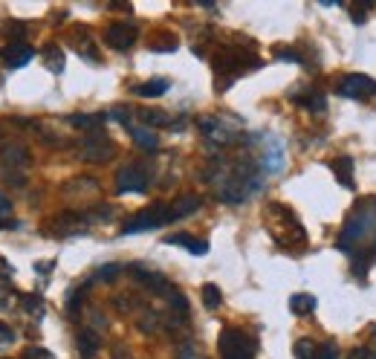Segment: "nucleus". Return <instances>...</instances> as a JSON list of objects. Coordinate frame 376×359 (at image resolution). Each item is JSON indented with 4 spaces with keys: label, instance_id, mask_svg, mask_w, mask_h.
I'll return each instance as SVG.
<instances>
[{
    "label": "nucleus",
    "instance_id": "obj_21",
    "mask_svg": "<svg viewBox=\"0 0 376 359\" xmlns=\"http://www.w3.org/2000/svg\"><path fill=\"white\" fill-rule=\"evenodd\" d=\"M168 87H171V85H168L165 78H154V81H145V85H136L134 93L142 96V99H156V96L168 93Z\"/></svg>",
    "mask_w": 376,
    "mask_h": 359
},
{
    "label": "nucleus",
    "instance_id": "obj_16",
    "mask_svg": "<svg viewBox=\"0 0 376 359\" xmlns=\"http://www.w3.org/2000/svg\"><path fill=\"white\" fill-rule=\"evenodd\" d=\"M110 116L107 113H73L70 116V125L78 128V130H99Z\"/></svg>",
    "mask_w": 376,
    "mask_h": 359
},
{
    "label": "nucleus",
    "instance_id": "obj_32",
    "mask_svg": "<svg viewBox=\"0 0 376 359\" xmlns=\"http://www.w3.org/2000/svg\"><path fill=\"white\" fill-rule=\"evenodd\" d=\"M24 359H55L50 351H46V348H26V353H24Z\"/></svg>",
    "mask_w": 376,
    "mask_h": 359
},
{
    "label": "nucleus",
    "instance_id": "obj_3",
    "mask_svg": "<svg viewBox=\"0 0 376 359\" xmlns=\"http://www.w3.org/2000/svg\"><path fill=\"white\" fill-rule=\"evenodd\" d=\"M26 168H29V151L21 142H9L0 151V180L15 189L26 183Z\"/></svg>",
    "mask_w": 376,
    "mask_h": 359
},
{
    "label": "nucleus",
    "instance_id": "obj_17",
    "mask_svg": "<svg viewBox=\"0 0 376 359\" xmlns=\"http://www.w3.org/2000/svg\"><path fill=\"white\" fill-rule=\"evenodd\" d=\"M264 168H267L269 174H278V171L284 168V148H281V142H278V139H269V142H267Z\"/></svg>",
    "mask_w": 376,
    "mask_h": 359
},
{
    "label": "nucleus",
    "instance_id": "obj_24",
    "mask_svg": "<svg viewBox=\"0 0 376 359\" xmlns=\"http://www.w3.org/2000/svg\"><path fill=\"white\" fill-rule=\"evenodd\" d=\"M142 116V122L145 125H156V128H183V125H174L165 113H159V110H145V113H139Z\"/></svg>",
    "mask_w": 376,
    "mask_h": 359
},
{
    "label": "nucleus",
    "instance_id": "obj_10",
    "mask_svg": "<svg viewBox=\"0 0 376 359\" xmlns=\"http://www.w3.org/2000/svg\"><path fill=\"white\" fill-rule=\"evenodd\" d=\"M113 154H116V148L107 137H87L78 148V157L84 162H107Z\"/></svg>",
    "mask_w": 376,
    "mask_h": 359
},
{
    "label": "nucleus",
    "instance_id": "obj_30",
    "mask_svg": "<svg viewBox=\"0 0 376 359\" xmlns=\"http://www.w3.org/2000/svg\"><path fill=\"white\" fill-rule=\"evenodd\" d=\"M119 272H122V267H119V264H107V267H102L99 272H96V279H102V281H113Z\"/></svg>",
    "mask_w": 376,
    "mask_h": 359
},
{
    "label": "nucleus",
    "instance_id": "obj_14",
    "mask_svg": "<svg viewBox=\"0 0 376 359\" xmlns=\"http://www.w3.org/2000/svg\"><path fill=\"white\" fill-rule=\"evenodd\" d=\"M127 134H130V139H134L142 151H156L159 148V139H156V134H154L148 125H134V122H130L127 125Z\"/></svg>",
    "mask_w": 376,
    "mask_h": 359
},
{
    "label": "nucleus",
    "instance_id": "obj_6",
    "mask_svg": "<svg viewBox=\"0 0 376 359\" xmlns=\"http://www.w3.org/2000/svg\"><path fill=\"white\" fill-rule=\"evenodd\" d=\"M165 223H171V218H168V206L156 203V206H151V209H145L142 215L130 218V220L125 223L122 232H125V235H139V232L156 229V226H165Z\"/></svg>",
    "mask_w": 376,
    "mask_h": 359
},
{
    "label": "nucleus",
    "instance_id": "obj_5",
    "mask_svg": "<svg viewBox=\"0 0 376 359\" xmlns=\"http://www.w3.org/2000/svg\"><path fill=\"white\" fill-rule=\"evenodd\" d=\"M200 130L206 134V139L217 142V145H229L238 139L240 122L232 116H206V119H200Z\"/></svg>",
    "mask_w": 376,
    "mask_h": 359
},
{
    "label": "nucleus",
    "instance_id": "obj_19",
    "mask_svg": "<svg viewBox=\"0 0 376 359\" xmlns=\"http://www.w3.org/2000/svg\"><path fill=\"white\" fill-rule=\"evenodd\" d=\"M165 243H174V247H186L191 255H206V252H208V240L188 238V235H168Z\"/></svg>",
    "mask_w": 376,
    "mask_h": 359
},
{
    "label": "nucleus",
    "instance_id": "obj_29",
    "mask_svg": "<svg viewBox=\"0 0 376 359\" xmlns=\"http://www.w3.org/2000/svg\"><path fill=\"white\" fill-rule=\"evenodd\" d=\"M24 310H26V313L41 316V313H44V304H41L38 296H24Z\"/></svg>",
    "mask_w": 376,
    "mask_h": 359
},
{
    "label": "nucleus",
    "instance_id": "obj_39",
    "mask_svg": "<svg viewBox=\"0 0 376 359\" xmlns=\"http://www.w3.org/2000/svg\"><path fill=\"white\" fill-rule=\"evenodd\" d=\"M9 290H0V307H9Z\"/></svg>",
    "mask_w": 376,
    "mask_h": 359
},
{
    "label": "nucleus",
    "instance_id": "obj_7",
    "mask_svg": "<svg viewBox=\"0 0 376 359\" xmlns=\"http://www.w3.org/2000/svg\"><path fill=\"white\" fill-rule=\"evenodd\" d=\"M148 186H151V177L139 162L119 168V174H116V191L119 194H145Z\"/></svg>",
    "mask_w": 376,
    "mask_h": 359
},
{
    "label": "nucleus",
    "instance_id": "obj_12",
    "mask_svg": "<svg viewBox=\"0 0 376 359\" xmlns=\"http://www.w3.org/2000/svg\"><path fill=\"white\" fill-rule=\"evenodd\" d=\"M32 55H35V50L26 44V41H9L6 50H3V58L9 67H24V64L32 61Z\"/></svg>",
    "mask_w": 376,
    "mask_h": 359
},
{
    "label": "nucleus",
    "instance_id": "obj_36",
    "mask_svg": "<svg viewBox=\"0 0 376 359\" xmlns=\"http://www.w3.org/2000/svg\"><path fill=\"white\" fill-rule=\"evenodd\" d=\"M348 359H373V353H370L368 348H353Z\"/></svg>",
    "mask_w": 376,
    "mask_h": 359
},
{
    "label": "nucleus",
    "instance_id": "obj_4",
    "mask_svg": "<svg viewBox=\"0 0 376 359\" xmlns=\"http://www.w3.org/2000/svg\"><path fill=\"white\" fill-rule=\"evenodd\" d=\"M217 348H220V359H252L255 356V342L235 328H226L220 333Z\"/></svg>",
    "mask_w": 376,
    "mask_h": 359
},
{
    "label": "nucleus",
    "instance_id": "obj_9",
    "mask_svg": "<svg viewBox=\"0 0 376 359\" xmlns=\"http://www.w3.org/2000/svg\"><path fill=\"white\" fill-rule=\"evenodd\" d=\"M247 67H258V58H255V55L238 53V50H223V53L215 58V70H217V76L232 73V78H235V76H240Z\"/></svg>",
    "mask_w": 376,
    "mask_h": 359
},
{
    "label": "nucleus",
    "instance_id": "obj_15",
    "mask_svg": "<svg viewBox=\"0 0 376 359\" xmlns=\"http://www.w3.org/2000/svg\"><path fill=\"white\" fill-rule=\"evenodd\" d=\"M134 272L139 275V284H145L151 292H156V296H171V292H174L171 281L162 279V275H156V272H145V270H139V267H134Z\"/></svg>",
    "mask_w": 376,
    "mask_h": 359
},
{
    "label": "nucleus",
    "instance_id": "obj_35",
    "mask_svg": "<svg viewBox=\"0 0 376 359\" xmlns=\"http://www.w3.org/2000/svg\"><path fill=\"white\" fill-rule=\"evenodd\" d=\"M9 215H12V203L3 198V194H0V223H3V220H12Z\"/></svg>",
    "mask_w": 376,
    "mask_h": 359
},
{
    "label": "nucleus",
    "instance_id": "obj_18",
    "mask_svg": "<svg viewBox=\"0 0 376 359\" xmlns=\"http://www.w3.org/2000/svg\"><path fill=\"white\" fill-rule=\"evenodd\" d=\"M99 348H102V336L96 333V331L84 328V331L78 333V351H81V356H84V359H93Z\"/></svg>",
    "mask_w": 376,
    "mask_h": 359
},
{
    "label": "nucleus",
    "instance_id": "obj_20",
    "mask_svg": "<svg viewBox=\"0 0 376 359\" xmlns=\"http://www.w3.org/2000/svg\"><path fill=\"white\" fill-rule=\"evenodd\" d=\"M333 174L345 189H353V159L350 157H336L333 159Z\"/></svg>",
    "mask_w": 376,
    "mask_h": 359
},
{
    "label": "nucleus",
    "instance_id": "obj_37",
    "mask_svg": "<svg viewBox=\"0 0 376 359\" xmlns=\"http://www.w3.org/2000/svg\"><path fill=\"white\" fill-rule=\"evenodd\" d=\"M12 275H15V270L6 264V261H0V281H9Z\"/></svg>",
    "mask_w": 376,
    "mask_h": 359
},
{
    "label": "nucleus",
    "instance_id": "obj_31",
    "mask_svg": "<svg viewBox=\"0 0 376 359\" xmlns=\"http://www.w3.org/2000/svg\"><path fill=\"white\" fill-rule=\"evenodd\" d=\"M12 342H15V331L9 328V324H0V351L9 348Z\"/></svg>",
    "mask_w": 376,
    "mask_h": 359
},
{
    "label": "nucleus",
    "instance_id": "obj_13",
    "mask_svg": "<svg viewBox=\"0 0 376 359\" xmlns=\"http://www.w3.org/2000/svg\"><path fill=\"white\" fill-rule=\"evenodd\" d=\"M203 206V200L197 198V194H183V198H177L171 206H168V218L171 220H183L188 215H194Z\"/></svg>",
    "mask_w": 376,
    "mask_h": 359
},
{
    "label": "nucleus",
    "instance_id": "obj_22",
    "mask_svg": "<svg viewBox=\"0 0 376 359\" xmlns=\"http://www.w3.org/2000/svg\"><path fill=\"white\" fill-rule=\"evenodd\" d=\"M289 310L296 316H307L316 310V296H310V292H296V296L289 299Z\"/></svg>",
    "mask_w": 376,
    "mask_h": 359
},
{
    "label": "nucleus",
    "instance_id": "obj_25",
    "mask_svg": "<svg viewBox=\"0 0 376 359\" xmlns=\"http://www.w3.org/2000/svg\"><path fill=\"white\" fill-rule=\"evenodd\" d=\"M203 304L208 310H217L223 304V292L217 290V284H203Z\"/></svg>",
    "mask_w": 376,
    "mask_h": 359
},
{
    "label": "nucleus",
    "instance_id": "obj_34",
    "mask_svg": "<svg viewBox=\"0 0 376 359\" xmlns=\"http://www.w3.org/2000/svg\"><path fill=\"white\" fill-rule=\"evenodd\" d=\"M319 359H339V348L333 345V342H327V345L319 348Z\"/></svg>",
    "mask_w": 376,
    "mask_h": 359
},
{
    "label": "nucleus",
    "instance_id": "obj_28",
    "mask_svg": "<svg viewBox=\"0 0 376 359\" xmlns=\"http://www.w3.org/2000/svg\"><path fill=\"white\" fill-rule=\"evenodd\" d=\"M3 32L9 38H15V41H24V35H26V26H21L18 21H9L6 26H3Z\"/></svg>",
    "mask_w": 376,
    "mask_h": 359
},
{
    "label": "nucleus",
    "instance_id": "obj_11",
    "mask_svg": "<svg viewBox=\"0 0 376 359\" xmlns=\"http://www.w3.org/2000/svg\"><path fill=\"white\" fill-rule=\"evenodd\" d=\"M105 41H107V46H113V50L125 53L136 41V26L134 24H125V21L122 24H110L107 32H105Z\"/></svg>",
    "mask_w": 376,
    "mask_h": 359
},
{
    "label": "nucleus",
    "instance_id": "obj_2",
    "mask_svg": "<svg viewBox=\"0 0 376 359\" xmlns=\"http://www.w3.org/2000/svg\"><path fill=\"white\" fill-rule=\"evenodd\" d=\"M258 183H260V177H258L252 162H238V166L223 171V177L217 180L215 189H217V198L223 203H243L260 189Z\"/></svg>",
    "mask_w": 376,
    "mask_h": 359
},
{
    "label": "nucleus",
    "instance_id": "obj_38",
    "mask_svg": "<svg viewBox=\"0 0 376 359\" xmlns=\"http://www.w3.org/2000/svg\"><path fill=\"white\" fill-rule=\"evenodd\" d=\"M110 359H130V353H127L125 348H113V353H110Z\"/></svg>",
    "mask_w": 376,
    "mask_h": 359
},
{
    "label": "nucleus",
    "instance_id": "obj_8",
    "mask_svg": "<svg viewBox=\"0 0 376 359\" xmlns=\"http://www.w3.org/2000/svg\"><path fill=\"white\" fill-rule=\"evenodd\" d=\"M336 90H339V96H345V99H373L376 96V81L368 78V76L353 73V76L341 78L336 85Z\"/></svg>",
    "mask_w": 376,
    "mask_h": 359
},
{
    "label": "nucleus",
    "instance_id": "obj_26",
    "mask_svg": "<svg viewBox=\"0 0 376 359\" xmlns=\"http://www.w3.org/2000/svg\"><path fill=\"white\" fill-rule=\"evenodd\" d=\"M292 351H296V359H319V348L313 339H298Z\"/></svg>",
    "mask_w": 376,
    "mask_h": 359
},
{
    "label": "nucleus",
    "instance_id": "obj_1",
    "mask_svg": "<svg viewBox=\"0 0 376 359\" xmlns=\"http://www.w3.org/2000/svg\"><path fill=\"white\" fill-rule=\"evenodd\" d=\"M336 247L341 252H359L362 247H373L376 249V209H370V200L362 206L359 203L356 211L348 218L345 229H341Z\"/></svg>",
    "mask_w": 376,
    "mask_h": 359
},
{
    "label": "nucleus",
    "instance_id": "obj_33",
    "mask_svg": "<svg viewBox=\"0 0 376 359\" xmlns=\"http://www.w3.org/2000/svg\"><path fill=\"white\" fill-rule=\"evenodd\" d=\"M177 359H203V356H200V351L194 348V345H179Z\"/></svg>",
    "mask_w": 376,
    "mask_h": 359
},
{
    "label": "nucleus",
    "instance_id": "obj_27",
    "mask_svg": "<svg viewBox=\"0 0 376 359\" xmlns=\"http://www.w3.org/2000/svg\"><path fill=\"white\" fill-rule=\"evenodd\" d=\"M151 50H156V53H174L177 50V38L171 35V32H165V35H159V38L151 41Z\"/></svg>",
    "mask_w": 376,
    "mask_h": 359
},
{
    "label": "nucleus",
    "instance_id": "obj_23",
    "mask_svg": "<svg viewBox=\"0 0 376 359\" xmlns=\"http://www.w3.org/2000/svg\"><path fill=\"white\" fill-rule=\"evenodd\" d=\"M44 64H46V70H50V73H64V53L58 50V46L55 44H50V46H46V50H44Z\"/></svg>",
    "mask_w": 376,
    "mask_h": 359
}]
</instances>
